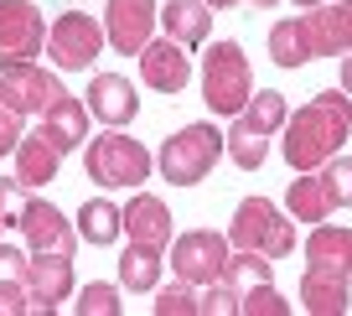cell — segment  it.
<instances>
[{
  "instance_id": "1",
  "label": "cell",
  "mask_w": 352,
  "mask_h": 316,
  "mask_svg": "<svg viewBox=\"0 0 352 316\" xmlns=\"http://www.w3.org/2000/svg\"><path fill=\"white\" fill-rule=\"evenodd\" d=\"M280 135H285V161L296 166V171L327 166L331 156L347 145V135H352V94L342 83L321 88L306 109H290V120H285Z\"/></svg>"
},
{
  "instance_id": "2",
  "label": "cell",
  "mask_w": 352,
  "mask_h": 316,
  "mask_svg": "<svg viewBox=\"0 0 352 316\" xmlns=\"http://www.w3.org/2000/svg\"><path fill=\"white\" fill-rule=\"evenodd\" d=\"M223 151H228V140H223L218 125H208V120L182 125V130H171L161 140V151H155V171H161L171 187H197V182L212 176V166L223 161Z\"/></svg>"
},
{
  "instance_id": "3",
  "label": "cell",
  "mask_w": 352,
  "mask_h": 316,
  "mask_svg": "<svg viewBox=\"0 0 352 316\" xmlns=\"http://www.w3.org/2000/svg\"><path fill=\"white\" fill-rule=\"evenodd\" d=\"M254 94V67L243 57L239 42H208L202 52V98H208L212 114H239Z\"/></svg>"
},
{
  "instance_id": "4",
  "label": "cell",
  "mask_w": 352,
  "mask_h": 316,
  "mask_svg": "<svg viewBox=\"0 0 352 316\" xmlns=\"http://www.w3.org/2000/svg\"><path fill=\"white\" fill-rule=\"evenodd\" d=\"M228 244H233V249L270 254V260H285V254L296 249V218H285L270 197H243V202L233 207Z\"/></svg>"
},
{
  "instance_id": "5",
  "label": "cell",
  "mask_w": 352,
  "mask_h": 316,
  "mask_svg": "<svg viewBox=\"0 0 352 316\" xmlns=\"http://www.w3.org/2000/svg\"><path fill=\"white\" fill-rule=\"evenodd\" d=\"M83 171L99 187H145V176L155 171V156L135 135H94L83 145Z\"/></svg>"
},
{
  "instance_id": "6",
  "label": "cell",
  "mask_w": 352,
  "mask_h": 316,
  "mask_svg": "<svg viewBox=\"0 0 352 316\" xmlns=\"http://www.w3.org/2000/svg\"><path fill=\"white\" fill-rule=\"evenodd\" d=\"M104 26L94 21L88 11H63L52 26H47V57H52L57 73H83L94 67V57L104 52Z\"/></svg>"
},
{
  "instance_id": "7",
  "label": "cell",
  "mask_w": 352,
  "mask_h": 316,
  "mask_svg": "<svg viewBox=\"0 0 352 316\" xmlns=\"http://www.w3.org/2000/svg\"><path fill=\"white\" fill-rule=\"evenodd\" d=\"M228 254H233V244L218 229H187L182 239H171V270L192 285H212L228 270Z\"/></svg>"
},
{
  "instance_id": "8",
  "label": "cell",
  "mask_w": 352,
  "mask_h": 316,
  "mask_svg": "<svg viewBox=\"0 0 352 316\" xmlns=\"http://www.w3.org/2000/svg\"><path fill=\"white\" fill-rule=\"evenodd\" d=\"M36 52H47L42 6H32V0H0V67L32 63Z\"/></svg>"
},
{
  "instance_id": "9",
  "label": "cell",
  "mask_w": 352,
  "mask_h": 316,
  "mask_svg": "<svg viewBox=\"0 0 352 316\" xmlns=\"http://www.w3.org/2000/svg\"><path fill=\"white\" fill-rule=\"evenodd\" d=\"M63 78H57V67H36L32 63H16V67H0V104L6 109H16L26 120V114H42L52 98H63Z\"/></svg>"
},
{
  "instance_id": "10",
  "label": "cell",
  "mask_w": 352,
  "mask_h": 316,
  "mask_svg": "<svg viewBox=\"0 0 352 316\" xmlns=\"http://www.w3.org/2000/svg\"><path fill=\"white\" fill-rule=\"evenodd\" d=\"M161 26V6L155 0H104V36H109L114 52L140 57L145 42Z\"/></svg>"
},
{
  "instance_id": "11",
  "label": "cell",
  "mask_w": 352,
  "mask_h": 316,
  "mask_svg": "<svg viewBox=\"0 0 352 316\" xmlns=\"http://www.w3.org/2000/svg\"><path fill=\"white\" fill-rule=\"evenodd\" d=\"M21 280H26V291H32V311H57V306L78 291V285H73V254L32 249Z\"/></svg>"
},
{
  "instance_id": "12",
  "label": "cell",
  "mask_w": 352,
  "mask_h": 316,
  "mask_svg": "<svg viewBox=\"0 0 352 316\" xmlns=\"http://www.w3.org/2000/svg\"><path fill=\"white\" fill-rule=\"evenodd\" d=\"M83 104L104 130H124L140 114V94H135V83L124 73H94L88 88H83Z\"/></svg>"
},
{
  "instance_id": "13",
  "label": "cell",
  "mask_w": 352,
  "mask_h": 316,
  "mask_svg": "<svg viewBox=\"0 0 352 316\" xmlns=\"http://www.w3.org/2000/svg\"><path fill=\"white\" fill-rule=\"evenodd\" d=\"M21 239H26V249L78 254L83 233H78V223L63 218V207H52L47 197H32V202H26V213H21Z\"/></svg>"
},
{
  "instance_id": "14",
  "label": "cell",
  "mask_w": 352,
  "mask_h": 316,
  "mask_svg": "<svg viewBox=\"0 0 352 316\" xmlns=\"http://www.w3.org/2000/svg\"><path fill=\"white\" fill-rule=\"evenodd\" d=\"M140 78L145 88H155V94H187V78H192V57L182 42H171V36H151L140 52Z\"/></svg>"
},
{
  "instance_id": "15",
  "label": "cell",
  "mask_w": 352,
  "mask_h": 316,
  "mask_svg": "<svg viewBox=\"0 0 352 316\" xmlns=\"http://www.w3.org/2000/svg\"><path fill=\"white\" fill-rule=\"evenodd\" d=\"M316 57H347L352 52V0H327L316 11L300 16Z\"/></svg>"
},
{
  "instance_id": "16",
  "label": "cell",
  "mask_w": 352,
  "mask_h": 316,
  "mask_svg": "<svg viewBox=\"0 0 352 316\" xmlns=\"http://www.w3.org/2000/svg\"><path fill=\"white\" fill-rule=\"evenodd\" d=\"M124 233H130V244H151V249H166V244L176 239L171 207H166L161 197H151V192H135L130 202H124Z\"/></svg>"
},
{
  "instance_id": "17",
  "label": "cell",
  "mask_w": 352,
  "mask_h": 316,
  "mask_svg": "<svg viewBox=\"0 0 352 316\" xmlns=\"http://www.w3.org/2000/svg\"><path fill=\"white\" fill-rule=\"evenodd\" d=\"M36 130L47 135V140L57 145V151L63 156H73L78 145H83V135H88V120H94V114H88V104L83 98H73V94H63V98H52V104H47L42 114H36Z\"/></svg>"
},
{
  "instance_id": "18",
  "label": "cell",
  "mask_w": 352,
  "mask_h": 316,
  "mask_svg": "<svg viewBox=\"0 0 352 316\" xmlns=\"http://www.w3.org/2000/svg\"><path fill=\"white\" fill-rule=\"evenodd\" d=\"M161 32L171 36V42H182L192 52V47H208L212 42V6L208 0H166L161 6Z\"/></svg>"
},
{
  "instance_id": "19",
  "label": "cell",
  "mask_w": 352,
  "mask_h": 316,
  "mask_svg": "<svg viewBox=\"0 0 352 316\" xmlns=\"http://www.w3.org/2000/svg\"><path fill=\"white\" fill-rule=\"evenodd\" d=\"M347 285L352 280H342V275L316 270V264H311V270L300 275L296 301H300V311H311V316H347L352 311V291H347Z\"/></svg>"
},
{
  "instance_id": "20",
  "label": "cell",
  "mask_w": 352,
  "mask_h": 316,
  "mask_svg": "<svg viewBox=\"0 0 352 316\" xmlns=\"http://www.w3.org/2000/svg\"><path fill=\"white\" fill-rule=\"evenodd\" d=\"M306 260L316 264V270H331V275H342V280H352V229H337V223H311Z\"/></svg>"
},
{
  "instance_id": "21",
  "label": "cell",
  "mask_w": 352,
  "mask_h": 316,
  "mask_svg": "<svg viewBox=\"0 0 352 316\" xmlns=\"http://www.w3.org/2000/svg\"><path fill=\"white\" fill-rule=\"evenodd\" d=\"M57 171H63V151L42 130L21 135V145H16V176L26 187H47V182H57Z\"/></svg>"
},
{
  "instance_id": "22",
  "label": "cell",
  "mask_w": 352,
  "mask_h": 316,
  "mask_svg": "<svg viewBox=\"0 0 352 316\" xmlns=\"http://www.w3.org/2000/svg\"><path fill=\"white\" fill-rule=\"evenodd\" d=\"M311 36H306V21L300 16H285V21L270 26V63L275 67H306L311 63Z\"/></svg>"
},
{
  "instance_id": "23",
  "label": "cell",
  "mask_w": 352,
  "mask_h": 316,
  "mask_svg": "<svg viewBox=\"0 0 352 316\" xmlns=\"http://www.w3.org/2000/svg\"><path fill=\"white\" fill-rule=\"evenodd\" d=\"M161 270H166V260H161V249H151V244H130V249L120 254V285L135 291V295L155 291V285H161Z\"/></svg>"
},
{
  "instance_id": "24",
  "label": "cell",
  "mask_w": 352,
  "mask_h": 316,
  "mask_svg": "<svg viewBox=\"0 0 352 316\" xmlns=\"http://www.w3.org/2000/svg\"><path fill=\"white\" fill-rule=\"evenodd\" d=\"M78 233H83V244H114L124 233V207L104 202V197H88L83 207H78Z\"/></svg>"
},
{
  "instance_id": "25",
  "label": "cell",
  "mask_w": 352,
  "mask_h": 316,
  "mask_svg": "<svg viewBox=\"0 0 352 316\" xmlns=\"http://www.w3.org/2000/svg\"><path fill=\"white\" fill-rule=\"evenodd\" d=\"M285 213L300 218V223H327L331 218V202H327V192H321L316 171H300L296 182L285 187Z\"/></svg>"
},
{
  "instance_id": "26",
  "label": "cell",
  "mask_w": 352,
  "mask_h": 316,
  "mask_svg": "<svg viewBox=\"0 0 352 316\" xmlns=\"http://www.w3.org/2000/svg\"><path fill=\"white\" fill-rule=\"evenodd\" d=\"M223 140H228V156L243 166V171H259V166L270 161V135L254 130V125L239 120V114H233V125H228V135H223Z\"/></svg>"
},
{
  "instance_id": "27",
  "label": "cell",
  "mask_w": 352,
  "mask_h": 316,
  "mask_svg": "<svg viewBox=\"0 0 352 316\" xmlns=\"http://www.w3.org/2000/svg\"><path fill=\"white\" fill-rule=\"evenodd\" d=\"M239 120H249L254 130H264V135H280L285 120H290V104H285V94H275V88H254L249 104L239 109Z\"/></svg>"
},
{
  "instance_id": "28",
  "label": "cell",
  "mask_w": 352,
  "mask_h": 316,
  "mask_svg": "<svg viewBox=\"0 0 352 316\" xmlns=\"http://www.w3.org/2000/svg\"><path fill=\"white\" fill-rule=\"evenodd\" d=\"M155 316H202V285L182 275L171 285H155Z\"/></svg>"
},
{
  "instance_id": "29",
  "label": "cell",
  "mask_w": 352,
  "mask_h": 316,
  "mask_svg": "<svg viewBox=\"0 0 352 316\" xmlns=\"http://www.w3.org/2000/svg\"><path fill=\"white\" fill-rule=\"evenodd\" d=\"M316 176H321V192H327L331 213H337V207H352V156L337 151L327 166H316Z\"/></svg>"
},
{
  "instance_id": "30",
  "label": "cell",
  "mask_w": 352,
  "mask_h": 316,
  "mask_svg": "<svg viewBox=\"0 0 352 316\" xmlns=\"http://www.w3.org/2000/svg\"><path fill=\"white\" fill-rule=\"evenodd\" d=\"M270 254H254V249H233L228 254V270H223V280H233L239 291H249V285H259V280H270Z\"/></svg>"
},
{
  "instance_id": "31",
  "label": "cell",
  "mask_w": 352,
  "mask_h": 316,
  "mask_svg": "<svg viewBox=\"0 0 352 316\" xmlns=\"http://www.w3.org/2000/svg\"><path fill=\"white\" fill-rule=\"evenodd\" d=\"M290 311H296V306L275 291V280L249 285V291H243V301H239V316H290Z\"/></svg>"
},
{
  "instance_id": "32",
  "label": "cell",
  "mask_w": 352,
  "mask_h": 316,
  "mask_svg": "<svg viewBox=\"0 0 352 316\" xmlns=\"http://www.w3.org/2000/svg\"><path fill=\"white\" fill-rule=\"evenodd\" d=\"M73 311H78V316H120L124 301H120V291H114V285L94 280V285H83V291H78Z\"/></svg>"
},
{
  "instance_id": "33",
  "label": "cell",
  "mask_w": 352,
  "mask_h": 316,
  "mask_svg": "<svg viewBox=\"0 0 352 316\" xmlns=\"http://www.w3.org/2000/svg\"><path fill=\"white\" fill-rule=\"evenodd\" d=\"M26 202H32V187L21 176H0V229H21Z\"/></svg>"
},
{
  "instance_id": "34",
  "label": "cell",
  "mask_w": 352,
  "mask_h": 316,
  "mask_svg": "<svg viewBox=\"0 0 352 316\" xmlns=\"http://www.w3.org/2000/svg\"><path fill=\"white\" fill-rule=\"evenodd\" d=\"M239 301H243V291L233 280L202 285V316H239Z\"/></svg>"
},
{
  "instance_id": "35",
  "label": "cell",
  "mask_w": 352,
  "mask_h": 316,
  "mask_svg": "<svg viewBox=\"0 0 352 316\" xmlns=\"http://www.w3.org/2000/svg\"><path fill=\"white\" fill-rule=\"evenodd\" d=\"M32 311V291L21 275H0V316H21Z\"/></svg>"
},
{
  "instance_id": "36",
  "label": "cell",
  "mask_w": 352,
  "mask_h": 316,
  "mask_svg": "<svg viewBox=\"0 0 352 316\" xmlns=\"http://www.w3.org/2000/svg\"><path fill=\"white\" fill-rule=\"evenodd\" d=\"M21 114L16 109H6V104H0V161H6V156H16V145H21Z\"/></svg>"
},
{
  "instance_id": "37",
  "label": "cell",
  "mask_w": 352,
  "mask_h": 316,
  "mask_svg": "<svg viewBox=\"0 0 352 316\" xmlns=\"http://www.w3.org/2000/svg\"><path fill=\"white\" fill-rule=\"evenodd\" d=\"M21 249H11V244H0V275H21Z\"/></svg>"
},
{
  "instance_id": "38",
  "label": "cell",
  "mask_w": 352,
  "mask_h": 316,
  "mask_svg": "<svg viewBox=\"0 0 352 316\" xmlns=\"http://www.w3.org/2000/svg\"><path fill=\"white\" fill-rule=\"evenodd\" d=\"M342 88H347V94H352V52L342 57Z\"/></svg>"
},
{
  "instance_id": "39",
  "label": "cell",
  "mask_w": 352,
  "mask_h": 316,
  "mask_svg": "<svg viewBox=\"0 0 352 316\" xmlns=\"http://www.w3.org/2000/svg\"><path fill=\"white\" fill-rule=\"evenodd\" d=\"M243 6H254V11H275L280 0H243Z\"/></svg>"
},
{
  "instance_id": "40",
  "label": "cell",
  "mask_w": 352,
  "mask_h": 316,
  "mask_svg": "<svg viewBox=\"0 0 352 316\" xmlns=\"http://www.w3.org/2000/svg\"><path fill=\"white\" fill-rule=\"evenodd\" d=\"M212 11H233V6H243V0H208Z\"/></svg>"
},
{
  "instance_id": "41",
  "label": "cell",
  "mask_w": 352,
  "mask_h": 316,
  "mask_svg": "<svg viewBox=\"0 0 352 316\" xmlns=\"http://www.w3.org/2000/svg\"><path fill=\"white\" fill-rule=\"evenodd\" d=\"M290 6H300V11H316V6H327V0H290Z\"/></svg>"
}]
</instances>
